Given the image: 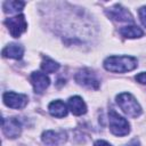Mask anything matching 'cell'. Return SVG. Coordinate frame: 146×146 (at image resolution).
I'll use <instances>...</instances> for the list:
<instances>
[{"mask_svg":"<svg viewBox=\"0 0 146 146\" xmlns=\"http://www.w3.org/2000/svg\"><path fill=\"white\" fill-rule=\"evenodd\" d=\"M23 54H24V48L22 44L18 43H9L2 50V56L7 58L21 59L23 57Z\"/></svg>","mask_w":146,"mask_h":146,"instance_id":"12","label":"cell"},{"mask_svg":"<svg viewBox=\"0 0 146 146\" xmlns=\"http://www.w3.org/2000/svg\"><path fill=\"white\" fill-rule=\"evenodd\" d=\"M5 24L7 25L9 33L14 38H19L22 33H24L27 29V23L25 21L24 15H16L14 17L7 18L5 21Z\"/></svg>","mask_w":146,"mask_h":146,"instance_id":"4","label":"cell"},{"mask_svg":"<svg viewBox=\"0 0 146 146\" xmlns=\"http://www.w3.org/2000/svg\"><path fill=\"white\" fill-rule=\"evenodd\" d=\"M42 141L48 146H58L66 140V133L64 131L47 130L42 133Z\"/></svg>","mask_w":146,"mask_h":146,"instance_id":"10","label":"cell"},{"mask_svg":"<svg viewBox=\"0 0 146 146\" xmlns=\"http://www.w3.org/2000/svg\"><path fill=\"white\" fill-rule=\"evenodd\" d=\"M25 6V2L23 1H16V0H11V1H5L3 2V11L5 13H9V14H13V13H18L21 11Z\"/></svg>","mask_w":146,"mask_h":146,"instance_id":"15","label":"cell"},{"mask_svg":"<svg viewBox=\"0 0 146 146\" xmlns=\"http://www.w3.org/2000/svg\"><path fill=\"white\" fill-rule=\"evenodd\" d=\"M94 146H112V145L110 143H107L106 140H97L94 144Z\"/></svg>","mask_w":146,"mask_h":146,"instance_id":"19","label":"cell"},{"mask_svg":"<svg viewBox=\"0 0 146 146\" xmlns=\"http://www.w3.org/2000/svg\"><path fill=\"white\" fill-rule=\"evenodd\" d=\"M49 113L55 117H64L67 115V106L64 102L57 99L49 104L48 106Z\"/></svg>","mask_w":146,"mask_h":146,"instance_id":"13","label":"cell"},{"mask_svg":"<svg viewBox=\"0 0 146 146\" xmlns=\"http://www.w3.org/2000/svg\"><path fill=\"white\" fill-rule=\"evenodd\" d=\"M31 83L36 94H42L49 87L50 80L46 74L35 71V72H32L31 74Z\"/></svg>","mask_w":146,"mask_h":146,"instance_id":"9","label":"cell"},{"mask_svg":"<svg viewBox=\"0 0 146 146\" xmlns=\"http://www.w3.org/2000/svg\"><path fill=\"white\" fill-rule=\"evenodd\" d=\"M120 33L122 36L127 39H136V38H140L144 35V32L141 31V29L135 25H128V26L120 29Z\"/></svg>","mask_w":146,"mask_h":146,"instance_id":"14","label":"cell"},{"mask_svg":"<svg viewBox=\"0 0 146 146\" xmlns=\"http://www.w3.org/2000/svg\"><path fill=\"white\" fill-rule=\"evenodd\" d=\"M108 123L111 132L115 136H125L130 132L129 122L113 110L108 112Z\"/></svg>","mask_w":146,"mask_h":146,"instance_id":"3","label":"cell"},{"mask_svg":"<svg viewBox=\"0 0 146 146\" xmlns=\"http://www.w3.org/2000/svg\"><path fill=\"white\" fill-rule=\"evenodd\" d=\"M106 15L116 22H133V17L128 9L121 5H114L106 10Z\"/></svg>","mask_w":146,"mask_h":146,"instance_id":"6","label":"cell"},{"mask_svg":"<svg viewBox=\"0 0 146 146\" xmlns=\"http://www.w3.org/2000/svg\"><path fill=\"white\" fill-rule=\"evenodd\" d=\"M138 66V62L132 56H110L104 60L106 71L113 73H125L133 71Z\"/></svg>","mask_w":146,"mask_h":146,"instance_id":"1","label":"cell"},{"mask_svg":"<svg viewBox=\"0 0 146 146\" xmlns=\"http://www.w3.org/2000/svg\"><path fill=\"white\" fill-rule=\"evenodd\" d=\"M27 100V96L23 94H16L11 91L3 94V103L10 108H23L26 106Z\"/></svg>","mask_w":146,"mask_h":146,"instance_id":"7","label":"cell"},{"mask_svg":"<svg viewBox=\"0 0 146 146\" xmlns=\"http://www.w3.org/2000/svg\"><path fill=\"white\" fill-rule=\"evenodd\" d=\"M125 146H140V144H139V140L135 138V139H132L130 143H128Z\"/></svg>","mask_w":146,"mask_h":146,"instance_id":"20","label":"cell"},{"mask_svg":"<svg viewBox=\"0 0 146 146\" xmlns=\"http://www.w3.org/2000/svg\"><path fill=\"white\" fill-rule=\"evenodd\" d=\"M75 81L86 88L89 89H98L99 80L97 75L89 68H82L75 74Z\"/></svg>","mask_w":146,"mask_h":146,"instance_id":"5","label":"cell"},{"mask_svg":"<svg viewBox=\"0 0 146 146\" xmlns=\"http://www.w3.org/2000/svg\"><path fill=\"white\" fill-rule=\"evenodd\" d=\"M136 80L141 84H146V72H141V73L137 74L136 75Z\"/></svg>","mask_w":146,"mask_h":146,"instance_id":"18","label":"cell"},{"mask_svg":"<svg viewBox=\"0 0 146 146\" xmlns=\"http://www.w3.org/2000/svg\"><path fill=\"white\" fill-rule=\"evenodd\" d=\"M68 110L74 114V115H82L87 112V105L83 102V99L80 96H73L68 99L67 103Z\"/></svg>","mask_w":146,"mask_h":146,"instance_id":"11","label":"cell"},{"mask_svg":"<svg viewBox=\"0 0 146 146\" xmlns=\"http://www.w3.org/2000/svg\"><path fill=\"white\" fill-rule=\"evenodd\" d=\"M116 104L124 114L130 117H138L141 114V107L137 99L129 92H122L116 96Z\"/></svg>","mask_w":146,"mask_h":146,"instance_id":"2","label":"cell"},{"mask_svg":"<svg viewBox=\"0 0 146 146\" xmlns=\"http://www.w3.org/2000/svg\"><path fill=\"white\" fill-rule=\"evenodd\" d=\"M139 18H140L141 24L146 27V6H144L139 9Z\"/></svg>","mask_w":146,"mask_h":146,"instance_id":"17","label":"cell"},{"mask_svg":"<svg viewBox=\"0 0 146 146\" xmlns=\"http://www.w3.org/2000/svg\"><path fill=\"white\" fill-rule=\"evenodd\" d=\"M59 68V64L50 58H44L41 63V70L46 73H54Z\"/></svg>","mask_w":146,"mask_h":146,"instance_id":"16","label":"cell"},{"mask_svg":"<svg viewBox=\"0 0 146 146\" xmlns=\"http://www.w3.org/2000/svg\"><path fill=\"white\" fill-rule=\"evenodd\" d=\"M2 131L8 138H17L22 131L21 122L15 117L2 119Z\"/></svg>","mask_w":146,"mask_h":146,"instance_id":"8","label":"cell"}]
</instances>
